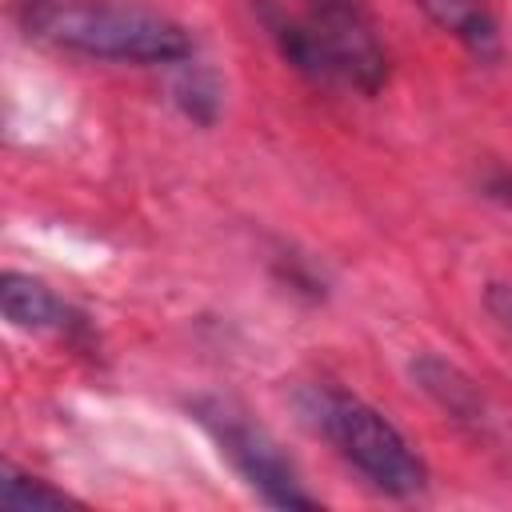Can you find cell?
Returning <instances> with one entry per match:
<instances>
[{
    "mask_svg": "<svg viewBox=\"0 0 512 512\" xmlns=\"http://www.w3.org/2000/svg\"><path fill=\"white\" fill-rule=\"evenodd\" d=\"M32 28L80 56L128 60V64H180L192 56V36L184 24L136 8V4H60L40 0Z\"/></svg>",
    "mask_w": 512,
    "mask_h": 512,
    "instance_id": "3",
    "label": "cell"
},
{
    "mask_svg": "<svg viewBox=\"0 0 512 512\" xmlns=\"http://www.w3.org/2000/svg\"><path fill=\"white\" fill-rule=\"evenodd\" d=\"M444 32H452L456 40H464L476 52H492L496 48V24L488 16V8L480 0H416Z\"/></svg>",
    "mask_w": 512,
    "mask_h": 512,
    "instance_id": "8",
    "label": "cell"
},
{
    "mask_svg": "<svg viewBox=\"0 0 512 512\" xmlns=\"http://www.w3.org/2000/svg\"><path fill=\"white\" fill-rule=\"evenodd\" d=\"M412 380H416L444 412H452L456 420H480V412H484L480 392H476L472 380H468L464 372H456L448 360H440V356H420V360H412Z\"/></svg>",
    "mask_w": 512,
    "mask_h": 512,
    "instance_id": "6",
    "label": "cell"
},
{
    "mask_svg": "<svg viewBox=\"0 0 512 512\" xmlns=\"http://www.w3.org/2000/svg\"><path fill=\"white\" fill-rule=\"evenodd\" d=\"M264 24L284 60L320 84H344L372 96L388 80V52L356 0H304L300 12L268 4Z\"/></svg>",
    "mask_w": 512,
    "mask_h": 512,
    "instance_id": "1",
    "label": "cell"
},
{
    "mask_svg": "<svg viewBox=\"0 0 512 512\" xmlns=\"http://www.w3.org/2000/svg\"><path fill=\"white\" fill-rule=\"evenodd\" d=\"M0 508L4 512H64V508H80L76 496H68L64 488L16 468L12 460L0 464Z\"/></svg>",
    "mask_w": 512,
    "mask_h": 512,
    "instance_id": "7",
    "label": "cell"
},
{
    "mask_svg": "<svg viewBox=\"0 0 512 512\" xmlns=\"http://www.w3.org/2000/svg\"><path fill=\"white\" fill-rule=\"evenodd\" d=\"M196 424L216 440L220 456L272 504V508H316V496L304 492L292 460L276 444V436L256 424L244 408L220 396H204L192 404Z\"/></svg>",
    "mask_w": 512,
    "mask_h": 512,
    "instance_id": "4",
    "label": "cell"
},
{
    "mask_svg": "<svg viewBox=\"0 0 512 512\" xmlns=\"http://www.w3.org/2000/svg\"><path fill=\"white\" fill-rule=\"evenodd\" d=\"M300 420L336 448L344 464H352L376 492L384 496H416L428 484V468L408 436L368 400L340 384H304L296 388Z\"/></svg>",
    "mask_w": 512,
    "mask_h": 512,
    "instance_id": "2",
    "label": "cell"
},
{
    "mask_svg": "<svg viewBox=\"0 0 512 512\" xmlns=\"http://www.w3.org/2000/svg\"><path fill=\"white\" fill-rule=\"evenodd\" d=\"M484 304L492 312V320L512 336V284H488L484 292Z\"/></svg>",
    "mask_w": 512,
    "mask_h": 512,
    "instance_id": "9",
    "label": "cell"
},
{
    "mask_svg": "<svg viewBox=\"0 0 512 512\" xmlns=\"http://www.w3.org/2000/svg\"><path fill=\"white\" fill-rule=\"evenodd\" d=\"M0 308H4V320L20 332H48V336H80L84 332V316L64 296H56L44 280H36L28 272H4Z\"/></svg>",
    "mask_w": 512,
    "mask_h": 512,
    "instance_id": "5",
    "label": "cell"
}]
</instances>
